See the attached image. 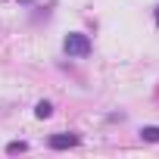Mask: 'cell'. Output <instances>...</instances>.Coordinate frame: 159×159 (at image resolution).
<instances>
[{
	"mask_svg": "<svg viewBox=\"0 0 159 159\" xmlns=\"http://www.w3.org/2000/svg\"><path fill=\"white\" fill-rule=\"evenodd\" d=\"M50 112H53V106H50L47 100H41V103L34 106V116H38V119H50Z\"/></svg>",
	"mask_w": 159,
	"mask_h": 159,
	"instance_id": "277c9868",
	"label": "cell"
},
{
	"mask_svg": "<svg viewBox=\"0 0 159 159\" xmlns=\"http://www.w3.org/2000/svg\"><path fill=\"white\" fill-rule=\"evenodd\" d=\"M25 150H28V143H25V140H13V143L7 147V153H25Z\"/></svg>",
	"mask_w": 159,
	"mask_h": 159,
	"instance_id": "5b68a950",
	"label": "cell"
},
{
	"mask_svg": "<svg viewBox=\"0 0 159 159\" xmlns=\"http://www.w3.org/2000/svg\"><path fill=\"white\" fill-rule=\"evenodd\" d=\"M140 137L150 140V143H156V140H159V128H156V125H147V128H140Z\"/></svg>",
	"mask_w": 159,
	"mask_h": 159,
	"instance_id": "3957f363",
	"label": "cell"
},
{
	"mask_svg": "<svg viewBox=\"0 0 159 159\" xmlns=\"http://www.w3.org/2000/svg\"><path fill=\"white\" fill-rule=\"evenodd\" d=\"M62 50L69 53V56H88L91 53V41H88V34H69L66 41H62Z\"/></svg>",
	"mask_w": 159,
	"mask_h": 159,
	"instance_id": "6da1fadb",
	"label": "cell"
},
{
	"mask_svg": "<svg viewBox=\"0 0 159 159\" xmlns=\"http://www.w3.org/2000/svg\"><path fill=\"white\" fill-rule=\"evenodd\" d=\"M75 143H78V134H53L50 137L53 150H66V147H75Z\"/></svg>",
	"mask_w": 159,
	"mask_h": 159,
	"instance_id": "7a4b0ae2",
	"label": "cell"
},
{
	"mask_svg": "<svg viewBox=\"0 0 159 159\" xmlns=\"http://www.w3.org/2000/svg\"><path fill=\"white\" fill-rule=\"evenodd\" d=\"M156 22H159V10H156Z\"/></svg>",
	"mask_w": 159,
	"mask_h": 159,
	"instance_id": "8992f818",
	"label": "cell"
}]
</instances>
